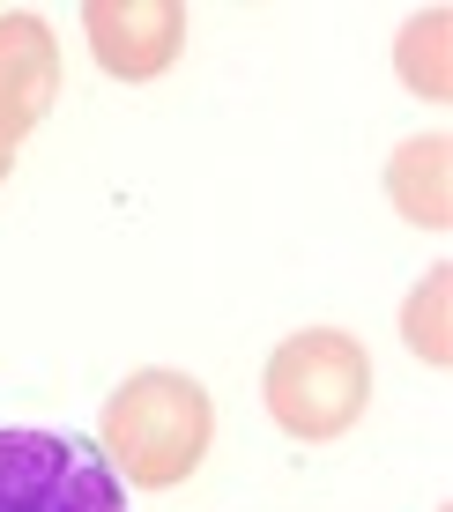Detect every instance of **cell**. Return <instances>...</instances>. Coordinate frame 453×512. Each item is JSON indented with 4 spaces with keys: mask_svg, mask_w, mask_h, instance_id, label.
Masks as SVG:
<instances>
[{
    "mask_svg": "<svg viewBox=\"0 0 453 512\" xmlns=\"http://www.w3.org/2000/svg\"><path fill=\"white\" fill-rule=\"evenodd\" d=\"M82 23H90L97 60L112 67V75H127V82L164 75L171 52H179V38H186V15L179 8H90Z\"/></svg>",
    "mask_w": 453,
    "mask_h": 512,
    "instance_id": "5b68a950",
    "label": "cell"
},
{
    "mask_svg": "<svg viewBox=\"0 0 453 512\" xmlns=\"http://www.w3.org/2000/svg\"><path fill=\"white\" fill-rule=\"evenodd\" d=\"M216 446V401L186 372H127L97 416V453L134 490H179Z\"/></svg>",
    "mask_w": 453,
    "mask_h": 512,
    "instance_id": "6da1fadb",
    "label": "cell"
},
{
    "mask_svg": "<svg viewBox=\"0 0 453 512\" xmlns=\"http://www.w3.org/2000/svg\"><path fill=\"white\" fill-rule=\"evenodd\" d=\"M260 386H268V416L298 446H327V438L357 431V416L372 409V357L342 327H305L268 357Z\"/></svg>",
    "mask_w": 453,
    "mask_h": 512,
    "instance_id": "7a4b0ae2",
    "label": "cell"
},
{
    "mask_svg": "<svg viewBox=\"0 0 453 512\" xmlns=\"http://www.w3.org/2000/svg\"><path fill=\"white\" fill-rule=\"evenodd\" d=\"M52 75H60V60H52L45 23L38 15H0V156H8V141L23 127L45 119Z\"/></svg>",
    "mask_w": 453,
    "mask_h": 512,
    "instance_id": "277c9868",
    "label": "cell"
},
{
    "mask_svg": "<svg viewBox=\"0 0 453 512\" xmlns=\"http://www.w3.org/2000/svg\"><path fill=\"white\" fill-rule=\"evenodd\" d=\"M0 512H127V483L97 438L0 423Z\"/></svg>",
    "mask_w": 453,
    "mask_h": 512,
    "instance_id": "3957f363",
    "label": "cell"
}]
</instances>
